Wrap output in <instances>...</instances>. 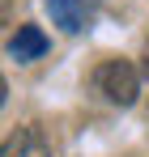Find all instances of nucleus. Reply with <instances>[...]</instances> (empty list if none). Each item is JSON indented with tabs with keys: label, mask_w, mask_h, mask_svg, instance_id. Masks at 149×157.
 I'll return each mask as SVG.
<instances>
[{
	"label": "nucleus",
	"mask_w": 149,
	"mask_h": 157,
	"mask_svg": "<svg viewBox=\"0 0 149 157\" xmlns=\"http://www.w3.org/2000/svg\"><path fill=\"white\" fill-rule=\"evenodd\" d=\"M47 13H51V21L60 30H68V34L90 26V0H47Z\"/></svg>",
	"instance_id": "7ed1b4c3"
},
{
	"label": "nucleus",
	"mask_w": 149,
	"mask_h": 157,
	"mask_svg": "<svg viewBox=\"0 0 149 157\" xmlns=\"http://www.w3.org/2000/svg\"><path fill=\"white\" fill-rule=\"evenodd\" d=\"M141 72H145V77H149V51H145V64H141Z\"/></svg>",
	"instance_id": "0eeeda50"
},
{
	"label": "nucleus",
	"mask_w": 149,
	"mask_h": 157,
	"mask_svg": "<svg viewBox=\"0 0 149 157\" xmlns=\"http://www.w3.org/2000/svg\"><path fill=\"white\" fill-rule=\"evenodd\" d=\"M4 17H9V0H0V26H4Z\"/></svg>",
	"instance_id": "39448f33"
},
{
	"label": "nucleus",
	"mask_w": 149,
	"mask_h": 157,
	"mask_svg": "<svg viewBox=\"0 0 149 157\" xmlns=\"http://www.w3.org/2000/svg\"><path fill=\"white\" fill-rule=\"evenodd\" d=\"M0 157H51V144L34 123H26V128L9 132V140L0 144Z\"/></svg>",
	"instance_id": "f03ea898"
},
{
	"label": "nucleus",
	"mask_w": 149,
	"mask_h": 157,
	"mask_svg": "<svg viewBox=\"0 0 149 157\" xmlns=\"http://www.w3.org/2000/svg\"><path fill=\"white\" fill-rule=\"evenodd\" d=\"M43 51H47L43 30H38V26H17V38L9 43V55H13L17 64H30V59H38Z\"/></svg>",
	"instance_id": "20e7f679"
},
{
	"label": "nucleus",
	"mask_w": 149,
	"mask_h": 157,
	"mask_svg": "<svg viewBox=\"0 0 149 157\" xmlns=\"http://www.w3.org/2000/svg\"><path fill=\"white\" fill-rule=\"evenodd\" d=\"M4 98H9V85H4V77H0V106H4Z\"/></svg>",
	"instance_id": "423d86ee"
},
{
	"label": "nucleus",
	"mask_w": 149,
	"mask_h": 157,
	"mask_svg": "<svg viewBox=\"0 0 149 157\" xmlns=\"http://www.w3.org/2000/svg\"><path fill=\"white\" fill-rule=\"evenodd\" d=\"M94 81H98V89L115 106H132L136 94H141V77H136V68L128 59H107L98 72H94Z\"/></svg>",
	"instance_id": "f257e3e1"
}]
</instances>
